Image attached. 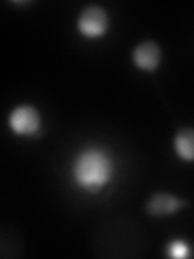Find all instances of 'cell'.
I'll list each match as a JSON object with an SVG mask.
<instances>
[{"label":"cell","instance_id":"7","mask_svg":"<svg viewBox=\"0 0 194 259\" xmlns=\"http://www.w3.org/2000/svg\"><path fill=\"white\" fill-rule=\"evenodd\" d=\"M175 149L183 160H194V128H181L175 136Z\"/></svg>","mask_w":194,"mask_h":259},{"label":"cell","instance_id":"3","mask_svg":"<svg viewBox=\"0 0 194 259\" xmlns=\"http://www.w3.org/2000/svg\"><path fill=\"white\" fill-rule=\"evenodd\" d=\"M107 28H109V16L104 8L97 5H91V7H86L84 10L81 12L78 18V29L83 36L89 39L101 37L105 34Z\"/></svg>","mask_w":194,"mask_h":259},{"label":"cell","instance_id":"2","mask_svg":"<svg viewBox=\"0 0 194 259\" xmlns=\"http://www.w3.org/2000/svg\"><path fill=\"white\" fill-rule=\"evenodd\" d=\"M73 177L78 186L89 193H99L112 177V159L99 148H87L79 152L73 164Z\"/></svg>","mask_w":194,"mask_h":259},{"label":"cell","instance_id":"5","mask_svg":"<svg viewBox=\"0 0 194 259\" xmlns=\"http://www.w3.org/2000/svg\"><path fill=\"white\" fill-rule=\"evenodd\" d=\"M186 204H188L186 201L176 198L170 193H156L149 198L148 204H146V210L154 217H164L178 212Z\"/></svg>","mask_w":194,"mask_h":259},{"label":"cell","instance_id":"8","mask_svg":"<svg viewBox=\"0 0 194 259\" xmlns=\"http://www.w3.org/2000/svg\"><path fill=\"white\" fill-rule=\"evenodd\" d=\"M167 254L170 257L183 259V257H188L191 254V248H189V245L184 240H173L172 243H168Z\"/></svg>","mask_w":194,"mask_h":259},{"label":"cell","instance_id":"6","mask_svg":"<svg viewBox=\"0 0 194 259\" xmlns=\"http://www.w3.org/2000/svg\"><path fill=\"white\" fill-rule=\"evenodd\" d=\"M162 60L160 47L152 42V40H146L141 42L133 51V62L139 70L142 71H156Z\"/></svg>","mask_w":194,"mask_h":259},{"label":"cell","instance_id":"4","mask_svg":"<svg viewBox=\"0 0 194 259\" xmlns=\"http://www.w3.org/2000/svg\"><path fill=\"white\" fill-rule=\"evenodd\" d=\"M12 132L21 136H36L40 130V115L31 105H20L10 113Z\"/></svg>","mask_w":194,"mask_h":259},{"label":"cell","instance_id":"1","mask_svg":"<svg viewBox=\"0 0 194 259\" xmlns=\"http://www.w3.org/2000/svg\"><path fill=\"white\" fill-rule=\"evenodd\" d=\"M146 248V232L131 217L105 219L92 233V251L97 257H139Z\"/></svg>","mask_w":194,"mask_h":259}]
</instances>
